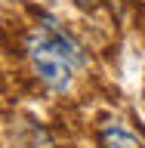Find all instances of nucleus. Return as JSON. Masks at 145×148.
<instances>
[{
  "label": "nucleus",
  "instance_id": "f257e3e1",
  "mask_svg": "<svg viewBox=\"0 0 145 148\" xmlns=\"http://www.w3.org/2000/svg\"><path fill=\"white\" fill-rule=\"evenodd\" d=\"M28 59L37 80L53 92H68L74 71L87 65V53L53 16H40V25L28 37Z\"/></svg>",
  "mask_w": 145,
  "mask_h": 148
},
{
  "label": "nucleus",
  "instance_id": "f03ea898",
  "mask_svg": "<svg viewBox=\"0 0 145 148\" xmlns=\"http://www.w3.org/2000/svg\"><path fill=\"white\" fill-rule=\"evenodd\" d=\"M99 148H145V145L120 123H108L99 130Z\"/></svg>",
  "mask_w": 145,
  "mask_h": 148
},
{
  "label": "nucleus",
  "instance_id": "7ed1b4c3",
  "mask_svg": "<svg viewBox=\"0 0 145 148\" xmlns=\"http://www.w3.org/2000/svg\"><path fill=\"white\" fill-rule=\"evenodd\" d=\"M74 3H77L80 9H96V6L102 3V0H74Z\"/></svg>",
  "mask_w": 145,
  "mask_h": 148
},
{
  "label": "nucleus",
  "instance_id": "20e7f679",
  "mask_svg": "<svg viewBox=\"0 0 145 148\" xmlns=\"http://www.w3.org/2000/svg\"><path fill=\"white\" fill-rule=\"evenodd\" d=\"M142 99H145V90H142Z\"/></svg>",
  "mask_w": 145,
  "mask_h": 148
}]
</instances>
